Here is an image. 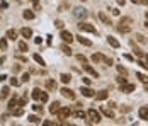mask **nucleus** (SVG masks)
<instances>
[{
  "label": "nucleus",
  "mask_w": 148,
  "mask_h": 126,
  "mask_svg": "<svg viewBox=\"0 0 148 126\" xmlns=\"http://www.w3.org/2000/svg\"><path fill=\"white\" fill-rule=\"evenodd\" d=\"M136 39L140 41V43H145V38H143V36H141V34H138V36H136Z\"/></svg>",
  "instance_id": "3c124183"
},
{
  "label": "nucleus",
  "mask_w": 148,
  "mask_h": 126,
  "mask_svg": "<svg viewBox=\"0 0 148 126\" xmlns=\"http://www.w3.org/2000/svg\"><path fill=\"white\" fill-rule=\"evenodd\" d=\"M87 118L90 119V123H99V121H100V113H99V111H95V109H89Z\"/></svg>",
  "instance_id": "f03ea898"
},
{
  "label": "nucleus",
  "mask_w": 148,
  "mask_h": 126,
  "mask_svg": "<svg viewBox=\"0 0 148 126\" xmlns=\"http://www.w3.org/2000/svg\"><path fill=\"white\" fill-rule=\"evenodd\" d=\"M82 2H87V0H82Z\"/></svg>",
  "instance_id": "774afa93"
},
{
  "label": "nucleus",
  "mask_w": 148,
  "mask_h": 126,
  "mask_svg": "<svg viewBox=\"0 0 148 126\" xmlns=\"http://www.w3.org/2000/svg\"><path fill=\"white\" fill-rule=\"evenodd\" d=\"M2 63H5V56H0V65Z\"/></svg>",
  "instance_id": "bf43d9fd"
},
{
  "label": "nucleus",
  "mask_w": 148,
  "mask_h": 126,
  "mask_svg": "<svg viewBox=\"0 0 148 126\" xmlns=\"http://www.w3.org/2000/svg\"><path fill=\"white\" fill-rule=\"evenodd\" d=\"M138 116H140V119H143V121H148V106H141L140 109H138Z\"/></svg>",
  "instance_id": "39448f33"
},
{
  "label": "nucleus",
  "mask_w": 148,
  "mask_h": 126,
  "mask_svg": "<svg viewBox=\"0 0 148 126\" xmlns=\"http://www.w3.org/2000/svg\"><path fill=\"white\" fill-rule=\"evenodd\" d=\"M34 43H36V45H41V43H43V38H36V39H34Z\"/></svg>",
  "instance_id": "5fc2aeb1"
},
{
  "label": "nucleus",
  "mask_w": 148,
  "mask_h": 126,
  "mask_svg": "<svg viewBox=\"0 0 148 126\" xmlns=\"http://www.w3.org/2000/svg\"><path fill=\"white\" fill-rule=\"evenodd\" d=\"M78 29H80V31H83V33L97 34V29H95L92 24H87V22H78Z\"/></svg>",
  "instance_id": "f257e3e1"
},
{
  "label": "nucleus",
  "mask_w": 148,
  "mask_h": 126,
  "mask_svg": "<svg viewBox=\"0 0 148 126\" xmlns=\"http://www.w3.org/2000/svg\"><path fill=\"white\" fill-rule=\"evenodd\" d=\"M77 39H78V43H80V45H83V46H92V41H89V39H87V38L77 36Z\"/></svg>",
  "instance_id": "f3484780"
},
{
  "label": "nucleus",
  "mask_w": 148,
  "mask_h": 126,
  "mask_svg": "<svg viewBox=\"0 0 148 126\" xmlns=\"http://www.w3.org/2000/svg\"><path fill=\"white\" fill-rule=\"evenodd\" d=\"M99 19L102 20L104 24H111V19H109V17H107V16H106L104 12H99Z\"/></svg>",
  "instance_id": "4be33fe9"
},
{
  "label": "nucleus",
  "mask_w": 148,
  "mask_h": 126,
  "mask_svg": "<svg viewBox=\"0 0 148 126\" xmlns=\"http://www.w3.org/2000/svg\"><path fill=\"white\" fill-rule=\"evenodd\" d=\"M83 68H85V72H87V73H90V75H92L94 78H97V77H99V72H97L95 68H92L90 65H87V63H85V65H83Z\"/></svg>",
  "instance_id": "1a4fd4ad"
},
{
  "label": "nucleus",
  "mask_w": 148,
  "mask_h": 126,
  "mask_svg": "<svg viewBox=\"0 0 148 126\" xmlns=\"http://www.w3.org/2000/svg\"><path fill=\"white\" fill-rule=\"evenodd\" d=\"M22 17H24V19H34V12L33 10H24V12H22Z\"/></svg>",
  "instance_id": "b1692460"
},
{
  "label": "nucleus",
  "mask_w": 148,
  "mask_h": 126,
  "mask_svg": "<svg viewBox=\"0 0 148 126\" xmlns=\"http://www.w3.org/2000/svg\"><path fill=\"white\" fill-rule=\"evenodd\" d=\"M145 58H146V63H148V55H145Z\"/></svg>",
  "instance_id": "0e129e2a"
},
{
  "label": "nucleus",
  "mask_w": 148,
  "mask_h": 126,
  "mask_svg": "<svg viewBox=\"0 0 148 126\" xmlns=\"http://www.w3.org/2000/svg\"><path fill=\"white\" fill-rule=\"evenodd\" d=\"M54 26H56L58 29H61L63 27V20H54Z\"/></svg>",
  "instance_id": "a18cd8bd"
},
{
  "label": "nucleus",
  "mask_w": 148,
  "mask_h": 126,
  "mask_svg": "<svg viewBox=\"0 0 148 126\" xmlns=\"http://www.w3.org/2000/svg\"><path fill=\"white\" fill-rule=\"evenodd\" d=\"M143 4H148V0H143Z\"/></svg>",
  "instance_id": "69168bd1"
},
{
  "label": "nucleus",
  "mask_w": 148,
  "mask_h": 126,
  "mask_svg": "<svg viewBox=\"0 0 148 126\" xmlns=\"http://www.w3.org/2000/svg\"><path fill=\"white\" fill-rule=\"evenodd\" d=\"M5 38H9V39H15V38H17V33L14 31V29H9L7 33H5Z\"/></svg>",
  "instance_id": "5701e85b"
},
{
  "label": "nucleus",
  "mask_w": 148,
  "mask_h": 126,
  "mask_svg": "<svg viewBox=\"0 0 148 126\" xmlns=\"http://www.w3.org/2000/svg\"><path fill=\"white\" fill-rule=\"evenodd\" d=\"M145 90H148V82H146V84H145Z\"/></svg>",
  "instance_id": "e2e57ef3"
},
{
  "label": "nucleus",
  "mask_w": 148,
  "mask_h": 126,
  "mask_svg": "<svg viewBox=\"0 0 148 126\" xmlns=\"http://www.w3.org/2000/svg\"><path fill=\"white\" fill-rule=\"evenodd\" d=\"M9 95V87H4V89L0 90V99H5Z\"/></svg>",
  "instance_id": "cd10ccee"
},
{
  "label": "nucleus",
  "mask_w": 148,
  "mask_h": 126,
  "mask_svg": "<svg viewBox=\"0 0 148 126\" xmlns=\"http://www.w3.org/2000/svg\"><path fill=\"white\" fill-rule=\"evenodd\" d=\"M0 7H2V9H5V7H7V4H5V2H0Z\"/></svg>",
  "instance_id": "052dcab7"
},
{
  "label": "nucleus",
  "mask_w": 148,
  "mask_h": 126,
  "mask_svg": "<svg viewBox=\"0 0 148 126\" xmlns=\"http://www.w3.org/2000/svg\"><path fill=\"white\" fill-rule=\"evenodd\" d=\"M118 72H119L121 75H124V77H126V75H128V70L124 68V66H121V65H118Z\"/></svg>",
  "instance_id": "473e14b6"
},
{
  "label": "nucleus",
  "mask_w": 148,
  "mask_h": 126,
  "mask_svg": "<svg viewBox=\"0 0 148 126\" xmlns=\"http://www.w3.org/2000/svg\"><path fill=\"white\" fill-rule=\"evenodd\" d=\"M0 48H2V49H7V39H5V38L0 39Z\"/></svg>",
  "instance_id": "4c0bfd02"
},
{
  "label": "nucleus",
  "mask_w": 148,
  "mask_h": 126,
  "mask_svg": "<svg viewBox=\"0 0 148 126\" xmlns=\"http://www.w3.org/2000/svg\"><path fill=\"white\" fill-rule=\"evenodd\" d=\"M118 31H119V33H129V31H131V26H129V24H121V22H119Z\"/></svg>",
  "instance_id": "4468645a"
},
{
  "label": "nucleus",
  "mask_w": 148,
  "mask_h": 126,
  "mask_svg": "<svg viewBox=\"0 0 148 126\" xmlns=\"http://www.w3.org/2000/svg\"><path fill=\"white\" fill-rule=\"evenodd\" d=\"M39 101H41V102H46V101H48V94L43 92V94H41V99H39Z\"/></svg>",
  "instance_id": "c03bdc74"
},
{
  "label": "nucleus",
  "mask_w": 148,
  "mask_h": 126,
  "mask_svg": "<svg viewBox=\"0 0 148 126\" xmlns=\"http://www.w3.org/2000/svg\"><path fill=\"white\" fill-rule=\"evenodd\" d=\"M61 95H63V97H66V99H70V101H73V99H75V92H73V90H70L68 87H63V89H61Z\"/></svg>",
  "instance_id": "20e7f679"
},
{
  "label": "nucleus",
  "mask_w": 148,
  "mask_h": 126,
  "mask_svg": "<svg viewBox=\"0 0 148 126\" xmlns=\"http://www.w3.org/2000/svg\"><path fill=\"white\" fill-rule=\"evenodd\" d=\"M60 78H61L63 84H68V82L72 80V77H70V75H66V73H61V75H60Z\"/></svg>",
  "instance_id": "bb28decb"
},
{
  "label": "nucleus",
  "mask_w": 148,
  "mask_h": 126,
  "mask_svg": "<svg viewBox=\"0 0 148 126\" xmlns=\"http://www.w3.org/2000/svg\"><path fill=\"white\" fill-rule=\"evenodd\" d=\"M33 7H34V10H39L41 9V2L39 0H33Z\"/></svg>",
  "instance_id": "72a5a7b5"
},
{
  "label": "nucleus",
  "mask_w": 148,
  "mask_h": 126,
  "mask_svg": "<svg viewBox=\"0 0 148 126\" xmlns=\"http://www.w3.org/2000/svg\"><path fill=\"white\" fill-rule=\"evenodd\" d=\"M107 95H109V92H107V90H99L94 97H95V101H106Z\"/></svg>",
  "instance_id": "6e6552de"
},
{
  "label": "nucleus",
  "mask_w": 148,
  "mask_h": 126,
  "mask_svg": "<svg viewBox=\"0 0 148 126\" xmlns=\"http://www.w3.org/2000/svg\"><path fill=\"white\" fill-rule=\"evenodd\" d=\"M83 84H85V85H90V84H92V80H90L89 77H83Z\"/></svg>",
  "instance_id": "09e8293b"
},
{
  "label": "nucleus",
  "mask_w": 148,
  "mask_h": 126,
  "mask_svg": "<svg viewBox=\"0 0 148 126\" xmlns=\"http://www.w3.org/2000/svg\"><path fill=\"white\" fill-rule=\"evenodd\" d=\"M107 43H109V45L112 46V48H119V41L116 39V38H112V36H107Z\"/></svg>",
  "instance_id": "ddd939ff"
},
{
  "label": "nucleus",
  "mask_w": 148,
  "mask_h": 126,
  "mask_svg": "<svg viewBox=\"0 0 148 126\" xmlns=\"http://www.w3.org/2000/svg\"><path fill=\"white\" fill-rule=\"evenodd\" d=\"M136 87H135V84H121V90H123V92H133V90H135Z\"/></svg>",
  "instance_id": "9d476101"
},
{
  "label": "nucleus",
  "mask_w": 148,
  "mask_h": 126,
  "mask_svg": "<svg viewBox=\"0 0 148 126\" xmlns=\"http://www.w3.org/2000/svg\"><path fill=\"white\" fill-rule=\"evenodd\" d=\"M24 114V109L22 107H17V109H14V116H22Z\"/></svg>",
  "instance_id": "c9c22d12"
},
{
  "label": "nucleus",
  "mask_w": 148,
  "mask_h": 126,
  "mask_svg": "<svg viewBox=\"0 0 148 126\" xmlns=\"http://www.w3.org/2000/svg\"><path fill=\"white\" fill-rule=\"evenodd\" d=\"M26 104H27V95H26V97H24V99H21V101L17 102V106H19V107H24V106H26Z\"/></svg>",
  "instance_id": "f704fd0d"
},
{
  "label": "nucleus",
  "mask_w": 148,
  "mask_h": 126,
  "mask_svg": "<svg viewBox=\"0 0 148 126\" xmlns=\"http://www.w3.org/2000/svg\"><path fill=\"white\" fill-rule=\"evenodd\" d=\"M19 84H21V82L17 80V78H10V85H12V87H17Z\"/></svg>",
  "instance_id": "79ce46f5"
},
{
  "label": "nucleus",
  "mask_w": 148,
  "mask_h": 126,
  "mask_svg": "<svg viewBox=\"0 0 148 126\" xmlns=\"http://www.w3.org/2000/svg\"><path fill=\"white\" fill-rule=\"evenodd\" d=\"M124 2H126V0H118V4L119 5H124Z\"/></svg>",
  "instance_id": "680f3d73"
},
{
  "label": "nucleus",
  "mask_w": 148,
  "mask_h": 126,
  "mask_svg": "<svg viewBox=\"0 0 148 126\" xmlns=\"http://www.w3.org/2000/svg\"><path fill=\"white\" fill-rule=\"evenodd\" d=\"M56 114H58V118H60V119H66V118L72 114V111L68 109V107H60Z\"/></svg>",
  "instance_id": "7ed1b4c3"
},
{
  "label": "nucleus",
  "mask_w": 148,
  "mask_h": 126,
  "mask_svg": "<svg viewBox=\"0 0 148 126\" xmlns=\"http://www.w3.org/2000/svg\"><path fill=\"white\" fill-rule=\"evenodd\" d=\"M21 34H22L24 38H31V36H33V31H31L29 27H22V29H21Z\"/></svg>",
  "instance_id": "412c9836"
},
{
  "label": "nucleus",
  "mask_w": 148,
  "mask_h": 126,
  "mask_svg": "<svg viewBox=\"0 0 148 126\" xmlns=\"http://www.w3.org/2000/svg\"><path fill=\"white\" fill-rule=\"evenodd\" d=\"M60 36H61V39L65 41V43H72V41H73V36H72V33H68V31H61Z\"/></svg>",
  "instance_id": "0eeeda50"
},
{
  "label": "nucleus",
  "mask_w": 148,
  "mask_h": 126,
  "mask_svg": "<svg viewBox=\"0 0 148 126\" xmlns=\"http://www.w3.org/2000/svg\"><path fill=\"white\" fill-rule=\"evenodd\" d=\"M135 55H136V56H143V51H140V49H136V51H135Z\"/></svg>",
  "instance_id": "864d4df0"
},
{
  "label": "nucleus",
  "mask_w": 148,
  "mask_h": 126,
  "mask_svg": "<svg viewBox=\"0 0 148 126\" xmlns=\"http://www.w3.org/2000/svg\"><path fill=\"white\" fill-rule=\"evenodd\" d=\"M80 92H82L83 97H94V95H95V92L90 89V87H82V89H80Z\"/></svg>",
  "instance_id": "423d86ee"
},
{
  "label": "nucleus",
  "mask_w": 148,
  "mask_h": 126,
  "mask_svg": "<svg viewBox=\"0 0 148 126\" xmlns=\"http://www.w3.org/2000/svg\"><path fill=\"white\" fill-rule=\"evenodd\" d=\"M104 63L111 66V65H112V60H111V58H104Z\"/></svg>",
  "instance_id": "8fccbe9b"
},
{
  "label": "nucleus",
  "mask_w": 148,
  "mask_h": 126,
  "mask_svg": "<svg viewBox=\"0 0 148 126\" xmlns=\"http://www.w3.org/2000/svg\"><path fill=\"white\" fill-rule=\"evenodd\" d=\"M65 9H68V2H63V4L60 5V7H58V10L61 12V10H65Z\"/></svg>",
  "instance_id": "a19ab883"
},
{
  "label": "nucleus",
  "mask_w": 148,
  "mask_h": 126,
  "mask_svg": "<svg viewBox=\"0 0 148 126\" xmlns=\"http://www.w3.org/2000/svg\"><path fill=\"white\" fill-rule=\"evenodd\" d=\"M27 80H29V73H24L21 77V82H27Z\"/></svg>",
  "instance_id": "de8ad7c7"
},
{
  "label": "nucleus",
  "mask_w": 148,
  "mask_h": 126,
  "mask_svg": "<svg viewBox=\"0 0 148 126\" xmlns=\"http://www.w3.org/2000/svg\"><path fill=\"white\" fill-rule=\"evenodd\" d=\"M33 58H34V61H36V63H39L41 66H44V60L41 58V55H37V53H36V55H34Z\"/></svg>",
  "instance_id": "393cba45"
},
{
  "label": "nucleus",
  "mask_w": 148,
  "mask_h": 126,
  "mask_svg": "<svg viewBox=\"0 0 148 126\" xmlns=\"http://www.w3.org/2000/svg\"><path fill=\"white\" fill-rule=\"evenodd\" d=\"M133 4H143V0H131Z\"/></svg>",
  "instance_id": "13d9d810"
},
{
  "label": "nucleus",
  "mask_w": 148,
  "mask_h": 126,
  "mask_svg": "<svg viewBox=\"0 0 148 126\" xmlns=\"http://www.w3.org/2000/svg\"><path fill=\"white\" fill-rule=\"evenodd\" d=\"M77 118H80V119H85L87 118V113H83V111H77V114H75Z\"/></svg>",
  "instance_id": "e433bc0d"
},
{
  "label": "nucleus",
  "mask_w": 148,
  "mask_h": 126,
  "mask_svg": "<svg viewBox=\"0 0 148 126\" xmlns=\"http://www.w3.org/2000/svg\"><path fill=\"white\" fill-rule=\"evenodd\" d=\"M60 102H53V104H51V106H49V113L51 114H54V113H58V109H60Z\"/></svg>",
  "instance_id": "6ab92c4d"
},
{
  "label": "nucleus",
  "mask_w": 148,
  "mask_h": 126,
  "mask_svg": "<svg viewBox=\"0 0 148 126\" xmlns=\"http://www.w3.org/2000/svg\"><path fill=\"white\" fill-rule=\"evenodd\" d=\"M19 49L21 51H27V43L26 41H19Z\"/></svg>",
  "instance_id": "c756f323"
},
{
  "label": "nucleus",
  "mask_w": 148,
  "mask_h": 126,
  "mask_svg": "<svg viewBox=\"0 0 148 126\" xmlns=\"http://www.w3.org/2000/svg\"><path fill=\"white\" fill-rule=\"evenodd\" d=\"M33 109L36 111V113H43V106H39V104H34V106H33Z\"/></svg>",
  "instance_id": "ea45409f"
},
{
  "label": "nucleus",
  "mask_w": 148,
  "mask_h": 126,
  "mask_svg": "<svg viewBox=\"0 0 148 126\" xmlns=\"http://www.w3.org/2000/svg\"><path fill=\"white\" fill-rule=\"evenodd\" d=\"M123 58H124V60H128V61H135V58H133L131 55H128V53H126V55H123Z\"/></svg>",
  "instance_id": "37998d69"
},
{
  "label": "nucleus",
  "mask_w": 148,
  "mask_h": 126,
  "mask_svg": "<svg viewBox=\"0 0 148 126\" xmlns=\"http://www.w3.org/2000/svg\"><path fill=\"white\" fill-rule=\"evenodd\" d=\"M43 124H46V126H54V123H53V121H44Z\"/></svg>",
  "instance_id": "4d7b16f0"
},
{
  "label": "nucleus",
  "mask_w": 148,
  "mask_h": 126,
  "mask_svg": "<svg viewBox=\"0 0 148 126\" xmlns=\"http://www.w3.org/2000/svg\"><path fill=\"white\" fill-rule=\"evenodd\" d=\"M41 94H43L41 89H34L33 90V99L34 101H39V99H41Z\"/></svg>",
  "instance_id": "aec40b11"
},
{
  "label": "nucleus",
  "mask_w": 148,
  "mask_h": 126,
  "mask_svg": "<svg viewBox=\"0 0 148 126\" xmlns=\"http://www.w3.org/2000/svg\"><path fill=\"white\" fill-rule=\"evenodd\" d=\"M46 89H48V90H56L58 89V84L54 80H46Z\"/></svg>",
  "instance_id": "2eb2a0df"
},
{
  "label": "nucleus",
  "mask_w": 148,
  "mask_h": 126,
  "mask_svg": "<svg viewBox=\"0 0 148 126\" xmlns=\"http://www.w3.org/2000/svg\"><path fill=\"white\" fill-rule=\"evenodd\" d=\"M104 58L106 56H102L100 53H94L92 55V61H94V63H104Z\"/></svg>",
  "instance_id": "f8f14e48"
},
{
  "label": "nucleus",
  "mask_w": 148,
  "mask_h": 126,
  "mask_svg": "<svg viewBox=\"0 0 148 126\" xmlns=\"http://www.w3.org/2000/svg\"><path fill=\"white\" fill-rule=\"evenodd\" d=\"M138 65H140L141 68H146L148 70V63H146V61H138Z\"/></svg>",
  "instance_id": "49530a36"
},
{
  "label": "nucleus",
  "mask_w": 148,
  "mask_h": 126,
  "mask_svg": "<svg viewBox=\"0 0 148 126\" xmlns=\"http://www.w3.org/2000/svg\"><path fill=\"white\" fill-rule=\"evenodd\" d=\"M146 20H148V12H146Z\"/></svg>",
  "instance_id": "338daca9"
},
{
  "label": "nucleus",
  "mask_w": 148,
  "mask_h": 126,
  "mask_svg": "<svg viewBox=\"0 0 148 126\" xmlns=\"http://www.w3.org/2000/svg\"><path fill=\"white\" fill-rule=\"evenodd\" d=\"M75 16L77 17H87V10L83 7H78V9H75Z\"/></svg>",
  "instance_id": "dca6fc26"
},
{
  "label": "nucleus",
  "mask_w": 148,
  "mask_h": 126,
  "mask_svg": "<svg viewBox=\"0 0 148 126\" xmlns=\"http://www.w3.org/2000/svg\"><path fill=\"white\" fill-rule=\"evenodd\" d=\"M100 113H102L104 116H107V118H111V119H114V113H112L111 109H107V107H102V109H100Z\"/></svg>",
  "instance_id": "a211bd4d"
},
{
  "label": "nucleus",
  "mask_w": 148,
  "mask_h": 126,
  "mask_svg": "<svg viewBox=\"0 0 148 126\" xmlns=\"http://www.w3.org/2000/svg\"><path fill=\"white\" fill-rule=\"evenodd\" d=\"M61 51H63L65 55H68V56L72 55V48H70V46H66V45H63V46H61Z\"/></svg>",
  "instance_id": "c85d7f7f"
},
{
  "label": "nucleus",
  "mask_w": 148,
  "mask_h": 126,
  "mask_svg": "<svg viewBox=\"0 0 148 126\" xmlns=\"http://www.w3.org/2000/svg\"><path fill=\"white\" fill-rule=\"evenodd\" d=\"M119 22H121V24H131L133 20H131V17H121Z\"/></svg>",
  "instance_id": "2f4dec72"
},
{
  "label": "nucleus",
  "mask_w": 148,
  "mask_h": 126,
  "mask_svg": "<svg viewBox=\"0 0 148 126\" xmlns=\"http://www.w3.org/2000/svg\"><path fill=\"white\" fill-rule=\"evenodd\" d=\"M119 9H112V16H119Z\"/></svg>",
  "instance_id": "603ef678"
},
{
  "label": "nucleus",
  "mask_w": 148,
  "mask_h": 126,
  "mask_svg": "<svg viewBox=\"0 0 148 126\" xmlns=\"http://www.w3.org/2000/svg\"><path fill=\"white\" fill-rule=\"evenodd\" d=\"M136 77L140 78L143 84H146V82H148V77H146V75H143V73H136Z\"/></svg>",
  "instance_id": "7c9ffc66"
},
{
  "label": "nucleus",
  "mask_w": 148,
  "mask_h": 126,
  "mask_svg": "<svg viewBox=\"0 0 148 126\" xmlns=\"http://www.w3.org/2000/svg\"><path fill=\"white\" fill-rule=\"evenodd\" d=\"M77 60H78V61H82L83 65H85V63H87V58L83 56V55H77Z\"/></svg>",
  "instance_id": "58836bf2"
},
{
  "label": "nucleus",
  "mask_w": 148,
  "mask_h": 126,
  "mask_svg": "<svg viewBox=\"0 0 148 126\" xmlns=\"http://www.w3.org/2000/svg\"><path fill=\"white\" fill-rule=\"evenodd\" d=\"M17 102H19V99H17L15 95H14V97L10 99V101H9V106H7V109H9V111H14V109L17 107Z\"/></svg>",
  "instance_id": "9b49d317"
},
{
  "label": "nucleus",
  "mask_w": 148,
  "mask_h": 126,
  "mask_svg": "<svg viewBox=\"0 0 148 126\" xmlns=\"http://www.w3.org/2000/svg\"><path fill=\"white\" fill-rule=\"evenodd\" d=\"M29 123H34V124H37V123H41V118H39V116H34V114H33V116H29Z\"/></svg>",
  "instance_id": "a878e982"
},
{
  "label": "nucleus",
  "mask_w": 148,
  "mask_h": 126,
  "mask_svg": "<svg viewBox=\"0 0 148 126\" xmlns=\"http://www.w3.org/2000/svg\"><path fill=\"white\" fill-rule=\"evenodd\" d=\"M118 82H119V84H126V78H123V77H118Z\"/></svg>",
  "instance_id": "6e6d98bb"
}]
</instances>
